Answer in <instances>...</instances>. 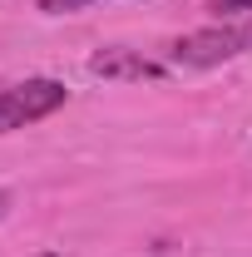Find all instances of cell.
I'll use <instances>...</instances> for the list:
<instances>
[{
    "instance_id": "obj_6",
    "label": "cell",
    "mask_w": 252,
    "mask_h": 257,
    "mask_svg": "<svg viewBox=\"0 0 252 257\" xmlns=\"http://www.w3.org/2000/svg\"><path fill=\"white\" fill-rule=\"evenodd\" d=\"M5 213H10V193H0V218H5Z\"/></svg>"
},
{
    "instance_id": "obj_4",
    "label": "cell",
    "mask_w": 252,
    "mask_h": 257,
    "mask_svg": "<svg viewBox=\"0 0 252 257\" xmlns=\"http://www.w3.org/2000/svg\"><path fill=\"white\" fill-rule=\"evenodd\" d=\"M84 5H99V0H40V10H50V15H64V10H84Z\"/></svg>"
},
{
    "instance_id": "obj_3",
    "label": "cell",
    "mask_w": 252,
    "mask_h": 257,
    "mask_svg": "<svg viewBox=\"0 0 252 257\" xmlns=\"http://www.w3.org/2000/svg\"><path fill=\"white\" fill-rule=\"evenodd\" d=\"M89 74H99V79H163V64L144 60L139 50H99L89 60Z\"/></svg>"
},
{
    "instance_id": "obj_1",
    "label": "cell",
    "mask_w": 252,
    "mask_h": 257,
    "mask_svg": "<svg viewBox=\"0 0 252 257\" xmlns=\"http://www.w3.org/2000/svg\"><path fill=\"white\" fill-rule=\"evenodd\" d=\"M247 50H252V20L247 25H213V30L183 35V40L168 50V60L178 64V69H213V64L237 60V55H247Z\"/></svg>"
},
{
    "instance_id": "obj_2",
    "label": "cell",
    "mask_w": 252,
    "mask_h": 257,
    "mask_svg": "<svg viewBox=\"0 0 252 257\" xmlns=\"http://www.w3.org/2000/svg\"><path fill=\"white\" fill-rule=\"evenodd\" d=\"M64 89L60 79H25V84H10V89H0V134H10V128H25L35 119H45V114H55L64 104Z\"/></svg>"
},
{
    "instance_id": "obj_5",
    "label": "cell",
    "mask_w": 252,
    "mask_h": 257,
    "mask_svg": "<svg viewBox=\"0 0 252 257\" xmlns=\"http://www.w3.org/2000/svg\"><path fill=\"white\" fill-rule=\"evenodd\" d=\"M213 10H218V15H247L252 0H213Z\"/></svg>"
}]
</instances>
